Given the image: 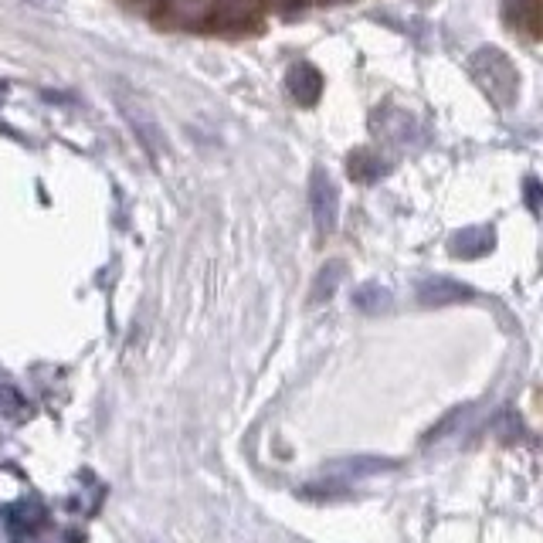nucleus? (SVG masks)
Segmentation results:
<instances>
[{"instance_id":"nucleus-3","label":"nucleus","mask_w":543,"mask_h":543,"mask_svg":"<svg viewBox=\"0 0 543 543\" xmlns=\"http://www.w3.org/2000/svg\"><path fill=\"white\" fill-rule=\"evenodd\" d=\"M309 208H313V221L320 238H330L336 228V214H340V194H336L333 180L323 167H316L313 180H309Z\"/></svg>"},{"instance_id":"nucleus-4","label":"nucleus","mask_w":543,"mask_h":543,"mask_svg":"<svg viewBox=\"0 0 543 543\" xmlns=\"http://www.w3.org/2000/svg\"><path fill=\"white\" fill-rule=\"evenodd\" d=\"M503 21L523 41L543 38V0H503Z\"/></svg>"},{"instance_id":"nucleus-12","label":"nucleus","mask_w":543,"mask_h":543,"mask_svg":"<svg viewBox=\"0 0 543 543\" xmlns=\"http://www.w3.org/2000/svg\"><path fill=\"white\" fill-rule=\"evenodd\" d=\"M523 197H527V208L533 214H540L543 211V184L537 177H527L523 180Z\"/></svg>"},{"instance_id":"nucleus-1","label":"nucleus","mask_w":543,"mask_h":543,"mask_svg":"<svg viewBox=\"0 0 543 543\" xmlns=\"http://www.w3.org/2000/svg\"><path fill=\"white\" fill-rule=\"evenodd\" d=\"M469 72H472V79H476L479 89L486 92L499 109L516 106V96H520V72H516L513 58L506 55V51H499L493 45L472 51Z\"/></svg>"},{"instance_id":"nucleus-10","label":"nucleus","mask_w":543,"mask_h":543,"mask_svg":"<svg viewBox=\"0 0 543 543\" xmlns=\"http://www.w3.org/2000/svg\"><path fill=\"white\" fill-rule=\"evenodd\" d=\"M353 303H357V309H364V313L377 316V313H384V309L391 306V292H387L384 286H377V282H367V286L357 289Z\"/></svg>"},{"instance_id":"nucleus-2","label":"nucleus","mask_w":543,"mask_h":543,"mask_svg":"<svg viewBox=\"0 0 543 543\" xmlns=\"http://www.w3.org/2000/svg\"><path fill=\"white\" fill-rule=\"evenodd\" d=\"M370 133H374L381 143L394 146V150H401V153H415V150H421V146L428 143L425 126H421L418 119L411 116V112H404L398 106L377 109L374 116H370Z\"/></svg>"},{"instance_id":"nucleus-9","label":"nucleus","mask_w":543,"mask_h":543,"mask_svg":"<svg viewBox=\"0 0 543 543\" xmlns=\"http://www.w3.org/2000/svg\"><path fill=\"white\" fill-rule=\"evenodd\" d=\"M343 275H347V265H343V262H326L323 269H320V275L313 279V292H309V306L326 303V299H330L333 292H336V286L343 282Z\"/></svg>"},{"instance_id":"nucleus-7","label":"nucleus","mask_w":543,"mask_h":543,"mask_svg":"<svg viewBox=\"0 0 543 543\" xmlns=\"http://www.w3.org/2000/svg\"><path fill=\"white\" fill-rule=\"evenodd\" d=\"M286 89H289V96L299 102V106H313V102L323 96V75L316 72L309 62H299V65L289 68Z\"/></svg>"},{"instance_id":"nucleus-5","label":"nucleus","mask_w":543,"mask_h":543,"mask_svg":"<svg viewBox=\"0 0 543 543\" xmlns=\"http://www.w3.org/2000/svg\"><path fill=\"white\" fill-rule=\"evenodd\" d=\"M496 248V231L489 224H472L448 238V252L455 258H482Z\"/></svg>"},{"instance_id":"nucleus-11","label":"nucleus","mask_w":543,"mask_h":543,"mask_svg":"<svg viewBox=\"0 0 543 543\" xmlns=\"http://www.w3.org/2000/svg\"><path fill=\"white\" fill-rule=\"evenodd\" d=\"M218 0H167V11L180 17V21H201V17L214 14Z\"/></svg>"},{"instance_id":"nucleus-6","label":"nucleus","mask_w":543,"mask_h":543,"mask_svg":"<svg viewBox=\"0 0 543 543\" xmlns=\"http://www.w3.org/2000/svg\"><path fill=\"white\" fill-rule=\"evenodd\" d=\"M472 299V289L465 282H455V279H425L418 286V303L421 306H452V303H465Z\"/></svg>"},{"instance_id":"nucleus-8","label":"nucleus","mask_w":543,"mask_h":543,"mask_svg":"<svg viewBox=\"0 0 543 543\" xmlns=\"http://www.w3.org/2000/svg\"><path fill=\"white\" fill-rule=\"evenodd\" d=\"M347 174H350V180H357V184H377V180H384L391 174V167H387V160L377 157V153L353 150L347 160Z\"/></svg>"}]
</instances>
